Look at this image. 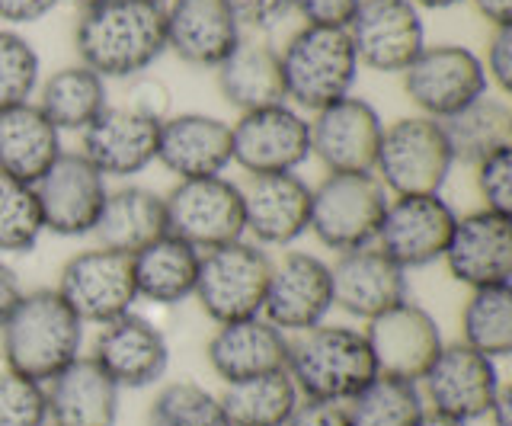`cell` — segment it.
<instances>
[{"label":"cell","mask_w":512,"mask_h":426,"mask_svg":"<svg viewBox=\"0 0 512 426\" xmlns=\"http://www.w3.org/2000/svg\"><path fill=\"white\" fill-rule=\"evenodd\" d=\"M122 388L93 356H77L52 382H45L52 426H116Z\"/></svg>","instance_id":"obj_27"},{"label":"cell","mask_w":512,"mask_h":426,"mask_svg":"<svg viewBox=\"0 0 512 426\" xmlns=\"http://www.w3.org/2000/svg\"><path fill=\"white\" fill-rule=\"evenodd\" d=\"M45 426H52V423H45Z\"/></svg>","instance_id":"obj_55"},{"label":"cell","mask_w":512,"mask_h":426,"mask_svg":"<svg viewBox=\"0 0 512 426\" xmlns=\"http://www.w3.org/2000/svg\"><path fill=\"white\" fill-rule=\"evenodd\" d=\"M477 193L484 199V209L509 215L512 212V148L496 151L474 164Z\"/></svg>","instance_id":"obj_41"},{"label":"cell","mask_w":512,"mask_h":426,"mask_svg":"<svg viewBox=\"0 0 512 426\" xmlns=\"http://www.w3.org/2000/svg\"><path fill=\"white\" fill-rule=\"evenodd\" d=\"M461 343L490 359H506L512 353V289L490 286L471 289L461 311Z\"/></svg>","instance_id":"obj_35"},{"label":"cell","mask_w":512,"mask_h":426,"mask_svg":"<svg viewBox=\"0 0 512 426\" xmlns=\"http://www.w3.org/2000/svg\"><path fill=\"white\" fill-rule=\"evenodd\" d=\"M269 276L272 260L266 250L260 244L234 241L202 254L192 298L215 324L260 318Z\"/></svg>","instance_id":"obj_7"},{"label":"cell","mask_w":512,"mask_h":426,"mask_svg":"<svg viewBox=\"0 0 512 426\" xmlns=\"http://www.w3.org/2000/svg\"><path fill=\"white\" fill-rule=\"evenodd\" d=\"M445 266L468 289L509 286L512 276V218L477 209L455 222L445 247Z\"/></svg>","instance_id":"obj_19"},{"label":"cell","mask_w":512,"mask_h":426,"mask_svg":"<svg viewBox=\"0 0 512 426\" xmlns=\"http://www.w3.org/2000/svg\"><path fill=\"white\" fill-rule=\"evenodd\" d=\"M167 234L205 254L224 244L244 241V193L228 177L180 180L164 196Z\"/></svg>","instance_id":"obj_8"},{"label":"cell","mask_w":512,"mask_h":426,"mask_svg":"<svg viewBox=\"0 0 512 426\" xmlns=\"http://www.w3.org/2000/svg\"><path fill=\"white\" fill-rule=\"evenodd\" d=\"M285 426H352L346 404H324V401H301L292 420Z\"/></svg>","instance_id":"obj_46"},{"label":"cell","mask_w":512,"mask_h":426,"mask_svg":"<svg viewBox=\"0 0 512 426\" xmlns=\"http://www.w3.org/2000/svg\"><path fill=\"white\" fill-rule=\"evenodd\" d=\"M330 279L333 308H340L349 318L359 321H372L410 298L407 270H400L375 244L340 254V260L330 266Z\"/></svg>","instance_id":"obj_20"},{"label":"cell","mask_w":512,"mask_h":426,"mask_svg":"<svg viewBox=\"0 0 512 426\" xmlns=\"http://www.w3.org/2000/svg\"><path fill=\"white\" fill-rule=\"evenodd\" d=\"M20 298H23V282L16 276L13 266L0 257V324L10 318V311L16 308Z\"/></svg>","instance_id":"obj_48"},{"label":"cell","mask_w":512,"mask_h":426,"mask_svg":"<svg viewBox=\"0 0 512 426\" xmlns=\"http://www.w3.org/2000/svg\"><path fill=\"white\" fill-rule=\"evenodd\" d=\"M244 193V222L256 244L285 247L311 228V186L298 173H260Z\"/></svg>","instance_id":"obj_23"},{"label":"cell","mask_w":512,"mask_h":426,"mask_svg":"<svg viewBox=\"0 0 512 426\" xmlns=\"http://www.w3.org/2000/svg\"><path fill=\"white\" fill-rule=\"evenodd\" d=\"M288 350H292L288 334L272 327L260 314V318L218 324V330L205 346V356L224 385H237L260 375L285 372Z\"/></svg>","instance_id":"obj_25"},{"label":"cell","mask_w":512,"mask_h":426,"mask_svg":"<svg viewBox=\"0 0 512 426\" xmlns=\"http://www.w3.org/2000/svg\"><path fill=\"white\" fill-rule=\"evenodd\" d=\"M71 4H77L80 10H84V7H90V4H96V0H71Z\"/></svg>","instance_id":"obj_53"},{"label":"cell","mask_w":512,"mask_h":426,"mask_svg":"<svg viewBox=\"0 0 512 426\" xmlns=\"http://www.w3.org/2000/svg\"><path fill=\"white\" fill-rule=\"evenodd\" d=\"M381 135L384 122L378 109L349 93L314 113L311 154H317L330 173H372Z\"/></svg>","instance_id":"obj_18"},{"label":"cell","mask_w":512,"mask_h":426,"mask_svg":"<svg viewBox=\"0 0 512 426\" xmlns=\"http://www.w3.org/2000/svg\"><path fill=\"white\" fill-rule=\"evenodd\" d=\"M458 215L439 196H394L388 199L378 250H384L400 270H420L445 257V247L452 241Z\"/></svg>","instance_id":"obj_16"},{"label":"cell","mask_w":512,"mask_h":426,"mask_svg":"<svg viewBox=\"0 0 512 426\" xmlns=\"http://www.w3.org/2000/svg\"><path fill=\"white\" fill-rule=\"evenodd\" d=\"M480 17H487L493 26H509L512 23V0H474Z\"/></svg>","instance_id":"obj_49"},{"label":"cell","mask_w":512,"mask_h":426,"mask_svg":"<svg viewBox=\"0 0 512 426\" xmlns=\"http://www.w3.org/2000/svg\"><path fill=\"white\" fill-rule=\"evenodd\" d=\"M292 7L301 13L308 26H340L346 29L359 0H292Z\"/></svg>","instance_id":"obj_44"},{"label":"cell","mask_w":512,"mask_h":426,"mask_svg":"<svg viewBox=\"0 0 512 426\" xmlns=\"http://www.w3.org/2000/svg\"><path fill=\"white\" fill-rule=\"evenodd\" d=\"M157 161L180 180L221 177L234 161L231 125L205 113L167 116L160 122Z\"/></svg>","instance_id":"obj_26"},{"label":"cell","mask_w":512,"mask_h":426,"mask_svg":"<svg viewBox=\"0 0 512 426\" xmlns=\"http://www.w3.org/2000/svg\"><path fill=\"white\" fill-rule=\"evenodd\" d=\"M487 71L471 49L464 45H426L404 71L407 97L423 109L426 119L445 122L474 100L487 97Z\"/></svg>","instance_id":"obj_9"},{"label":"cell","mask_w":512,"mask_h":426,"mask_svg":"<svg viewBox=\"0 0 512 426\" xmlns=\"http://www.w3.org/2000/svg\"><path fill=\"white\" fill-rule=\"evenodd\" d=\"M240 26L266 29L292 10V0H224Z\"/></svg>","instance_id":"obj_45"},{"label":"cell","mask_w":512,"mask_h":426,"mask_svg":"<svg viewBox=\"0 0 512 426\" xmlns=\"http://www.w3.org/2000/svg\"><path fill=\"white\" fill-rule=\"evenodd\" d=\"M39 71L42 61L32 42L13 29H0V113L29 103L39 87Z\"/></svg>","instance_id":"obj_39"},{"label":"cell","mask_w":512,"mask_h":426,"mask_svg":"<svg viewBox=\"0 0 512 426\" xmlns=\"http://www.w3.org/2000/svg\"><path fill=\"white\" fill-rule=\"evenodd\" d=\"M352 426H420L426 401L420 385L378 375L346 404Z\"/></svg>","instance_id":"obj_36"},{"label":"cell","mask_w":512,"mask_h":426,"mask_svg":"<svg viewBox=\"0 0 512 426\" xmlns=\"http://www.w3.org/2000/svg\"><path fill=\"white\" fill-rule=\"evenodd\" d=\"M164 33L167 49L196 68H218L244 39L224 0H167Z\"/></svg>","instance_id":"obj_24"},{"label":"cell","mask_w":512,"mask_h":426,"mask_svg":"<svg viewBox=\"0 0 512 426\" xmlns=\"http://www.w3.org/2000/svg\"><path fill=\"white\" fill-rule=\"evenodd\" d=\"M420 426H468L464 420H455V417H445V414H436V410H426L420 417Z\"/></svg>","instance_id":"obj_51"},{"label":"cell","mask_w":512,"mask_h":426,"mask_svg":"<svg viewBox=\"0 0 512 426\" xmlns=\"http://www.w3.org/2000/svg\"><path fill=\"white\" fill-rule=\"evenodd\" d=\"M420 394L429 404L426 410L455 417V420H480L490 414V407L500 394V369L496 359L474 353L464 343H448L432 362V369L423 375Z\"/></svg>","instance_id":"obj_13"},{"label":"cell","mask_w":512,"mask_h":426,"mask_svg":"<svg viewBox=\"0 0 512 426\" xmlns=\"http://www.w3.org/2000/svg\"><path fill=\"white\" fill-rule=\"evenodd\" d=\"M285 97L298 109L320 113L324 106L349 97L359 77V58L352 52L349 33L340 26H308L288 39L279 52Z\"/></svg>","instance_id":"obj_4"},{"label":"cell","mask_w":512,"mask_h":426,"mask_svg":"<svg viewBox=\"0 0 512 426\" xmlns=\"http://www.w3.org/2000/svg\"><path fill=\"white\" fill-rule=\"evenodd\" d=\"M61 132L36 103L0 113V170L36 186L42 173L61 157Z\"/></svg>","instance_id":"obj_30"},{"label":"cell","mask_w":512,"mask_h":426,"mask_svg":"<svg viewBox=\"0 0 512 426\" xmlns=\"http://www.w3.org/2000/svg\"><path fill=\"white\" fill-rule=\"evenodd\" d=\"M80 65L106 77H138L167 52L164 7L148 0H96L74 29Z\"/></svg>","instance_id":"obj_1"},{"label":"cell","mask_w":512,"mask_h":426,"mask_svg":"<svg viewBox=\"0 0 512 426\" xmlns=\"http://www.w3.org/2000/svg\"><path fill=\"white\" fill-rule=\"evenodd\" d=\"M455 154L442 122L407 116L384 125L375 177L394 196H439L452 177Z\"/></svg>","instance_id":"obj_5"},{"label":"cell","mask_w":512,"mask_h":426,"mask_svg":"<svg viewBox=\"0 0 512 426\" xmlns=\"http://www.w3.org/2000/svg\"><path fill=\"white\" fill-rule=\"evenodd\" d=\"M93 359L119 388H148L164 378L170 366V346L148 318L128 311L100 327Z\"/></svg>","instance_id":"obj_21"},{"label":"cell","mask_w":512,"mask_h":426,"mask_svg":"<svg viewBox=\"0 0 512 426\" xmlns=\"http://www.w3.org/2000/svg\"><path fill=\"white\" fill-rule=\"evenodd\" d=\"M285 372L301 394V401L349 404L378 378V366L365 334L343 324H320L292 340Z\"/></svg>","instance_id":"obj_3"},{"label":"cell","mask_w":512,"mask_h":426,"mask_svg":"<svg viewBox=\"0 0 512 426\" xmlns=\"http://www.w3.org/2000/svg\"><path fill=\"white\" fill-rule=\"evenodd\" d=\"M36 106L58 132H84L109 106L106 81L84 65H68L39 87Z\"/></svg>","instance_id":"obj_32"},{"label":"cell","mask_w":512,"mask_h":426,"mask_svg":"<svg viewBox=\"0 0 512 426\" xmlns=\"http://www.w3.org/2000/svg\"><path fill=\"white\" fill-rule=\"evenodd\" d=\"M58 295L84 324H109L132 311L138 302L132 257L119 250H80L61 266Z\"/></svg>","instance_id":"obj_10"},{"label":"cell","mask_w":512,"mask_h":426,"mask_svg":"<svg viewBox=\"0 0 512 426\" xmlns=\"http://www.w3.org/2000/svg\"><path fill=\"white\" fill-rule=\"evenodd\" d=\"M93 234L100 247L119 254H138L167 234V205L164 196L144 186H122L106 196V205L96 218Z\"/></svg>","instance_id":"obj_29"},{"label":"cell","mask_w":512,"mask_h":426,"mask_svg":"<svg viewBox=\"0 0 512 426\" xmlns=\"http://www.w3.org/2000/svg\"><path fill=\"white\" fill-rule=\"evenodd\" d=\"M484 71H487V81H493L500 93L512 90V23L509 26H493Z\"/></svg>","instance_id":"obj_43"},{"label":"cell","mask_w":512,"mask_h":426,"mask_svg":"<svg viewBox=\"0 0 512 426\" xmlns=\"http://www.w3.org/2000/svg\"><path fill=\"white\" fill-rule=\"evenodd\" d=\"M333 308L330 266L304 250H292L279 263H272L263 318L282 334H304L320 327Z\"/></svg>","instance_id":"obj_17"},{"label":"cell","mask_w":512,"mask_h":426,"mask_svg":"<svg viewBox=\"0 0 512 426\" xmlns=\"http://www.w3.org/2000/svg\"><path fill=\"white\" fill-rule=\"evenodd\" d=\"M359 65L378 74H404L426 49V29L410 0H359L346 26Z\"/></svg>","instance_id":"obj_11"},{"label":"cell","mask_w":512,"mask_h":426,"mask_svg":"<svg viewBox=\"0 0 512 426\" xmlns=\"http://www.w3.org/2000/svg\"><path fill=\"white\" fill-rule=\"evenodd\" d=\"M455 164H480L484 157L512 148V109L500 97H480L442 122Z\"/></svg>","instance_id":"obj_33"},{"label":"cell","mask_w":512,"mask_h":426,"mask_svg":"<svg viewBox=\"0 0 512 426\" xmlns=\"http://www.w3.org/2000/svg\"><path fill=\"white\" fill-rule=\"evenodd\" d=\"M32 189H36L45 231L61 234V238L93 234L109 196L106 177L80 151H61L58 161Z\"/></svg>","instance_id":"obj_15"},{"label":"cell","mask_w":512,"mask_h":426,"mask_svg":"<svg viewBox=\"0 0 512 426\" xmlns=\"http://www.w3.org/2000/svg\"><path fill=\"white\" fill-rule=\"evenodd\" d=\"M410 4L416 7V10H445V7H455V4H461V0H410Z\"/></svg>","instance_id":"obj_52"},{"label":"cell","mask_w":512,"mask_h":426,"mask_svg":"<svg viewBox=\"0 0 512 426\" xmlns=\"http://www.w3.org/2000/svg\"><path fill=\"white\" fill-rule=\"evenodd\" d=\"M61 0H0V20L23 26V23H39L48 17Z\"/></svg>","instance_id":"obj_47"},{"label":"cell","mask_w":512,"mask_h":426,"mask_svg":"<svg viewBox=\"0 0 512 426\" xmlns=\"http://www.w3.org/2000/svg\"><path fill=\"white\" fill-rule=\"evenodd\" d=\"M84 346V321L58 295V289L23 292V298L0 324V350L7 369L20 372L36 382L68 369Z\"/></svg>","instance_id":"obj_2"},{"label":"cell","mask_w":512,"mask_h":426,"mask_svg":"<svg viewBox=\"0 0 512 426\" xmlns=\"http://www.w3.org/2000/svg\"><path fill=\"white\" fill-rule=\"evenodd\" d=\"M170 87L160 81V77H151L148 71L132 77V84H128V100L125 106L135 109V113L148 116V119H157L164 122L170 116Z\"/></svg>","instance_id":"obj_42"},{"label":"cell","mask_w":512,"mask_h":426,"mask_svg":"<svg viewBox=\"0 0 512 426\" xmlns=\"http://www.w3.org/2000/svg\"><path fill=\"white\" fill-rule=\"evenodd\" d=\"M45 385L13 369H0V426H45Z\"/></svg>","instance_id":"obj_40"},{"label":"cell","mask_w":512,"mask_h":426,"mask_svg":"<svg viewBox=\"0 0 512 426\" xmlns=\"http://www.w3.org/2000/svg\"><path fill=\"white\" fill-rule=\"evenodd\" d=\"M298 404L301 394L288 372L237 382L221 394V407L231 426H285Z\"/></svg>","instance_id":"obj_34"},{"label":"cell","mask_w":512,"mask_h":426,"mask_svg":"<svg viewBox=\"0 0 512 426\" xmlns=\"http://www.w3.org/2000/svg\"><path fill=\"white\" fill-rule=\"evenodd\" d=\"M202 254L192 244L164 234L154 244L132 254V273L138 298H148L154 305H180L196 292Z\"/></svg>","instance_id":"obj_31"},{"label":"cell","mask_w":512,"mask_h":426,"mask_svg":"<svg viewBox=\"0 0 512 426\" xmlns=\"http://www.w3.org/2000/svg\"><path fill=\"white\" fill-rule=\"evenodd\" d=\"M148 4H160V7H164V4H167V0H148Z\"/></svg>","instance_id":"obj_54"},{"label":"cell","mask_w":512,"mask_h":426,"mask_svg":"<svg viewBox=\"0 0 512 426\" xmlns=\"http://www.w3.org/2000/svg\"><path fill=\"white\" fill-rule=\"evenodd\" d=\"M487 417L493 420V426H512V391L506 385L500 388V394H496V401H493Z\"/></svg>","instance_id":"obj_50"},{"label":"cell","mask_w":512,"mask_h":426,"mask_svg":"<svg viewBox=\"0 0 512 426\" xmlns=\"http://www.w3.org/2000/svg\"><path fill=\"white\" fill-rule=\"evenodd\" d=\"M388 189L378 183L375 173H327L311 186V228L314 238L349 254V250L372 247L378 238Z\"/></svg>","instance_id":"obj_6"},{"label":"cell","mask_w":512,"mask_h":426,"mask_svg":"<svg viewBox=\"0 0 512 426\" xmlns=\"http://www.w3.org/2000/svg\"><path fill=\"white\" fill-rule=\"evenodd\" d=\"M80 154L103 177H135L157 161L160 122L135 113L128 106H106L84 132Z\"/></svg>","instance_id":"obj_22"},{"label":"cell","mask_w":512,"mask_h":426,"mask_svg":"<svg viewBox=\"0 0 512 426\" xmlns=\"http://www.w3.org/2000/svg\"><path fill=\"white\" fill-rule=\"evenodd\" d=\"M362 334L372 346L378 375L413 385L423 382V375L432 369V362L445 346L436 318L410 298L372 318Z\"/></svg>","instance_id":"obj_14"},{"label":"cell","mask_w":512,"mask_h":426,"mask_svg":"<svg viewBox=\"0 0 512 426\" xmlns=\"http://www.w3.org/2000/svg\"><path fill=\"white\" fill-rule=\"evenodd\" d=\"M218 71V90L240 113L253 109H269L288 103L285 97V77H282V58L269 42L240 39L237 49L221 61Z\"/></svg>","instance_id":"obj_28"},{"label":"cell","mask_w":512,"mask_h":426,"mask_svg":"<svg viewBox=\"0 0 512 426\" xmlns=\"http://www.w3.org/2000/svg\"><path fill=\"white\" fill-rule=\"evenodd\" d=\"M231 151L250 177L295 173L311 157V122L288 103L240 113L231 125Z\"/></svg>","instance_id":"obj_12"},{"label":"cell","mask_w":512,"mask_h":426,"mask_svg":"<svg viewBox=\"0 0 512 426\" xmlns=\"http://www.w3.org/2000/svg\"><path fill=\"white\" fill-rule=\"evenodd\" d=\"M151 426H231L221 398L199 382H170L148 410Z\"/></svg>","instance_id":"obj_38"},{"label":"cell","mask_w":512,"mask_h":426,"mask_svg":"<svg viewBox=\"0 0 512 426\" xmlns=\"http://www.w3.org/2000/svg\"><path fill=\"white\" fill-rule=\"evenodd\" d=\"M42 231L36 189L0 170V254H29Z\"/></svg>","instance_id":"obj_37"}]
</instances>
